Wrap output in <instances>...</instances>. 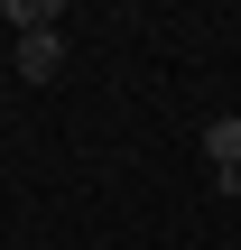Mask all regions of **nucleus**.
<instances>
[{"label":"nucleus","mask_w":241,"mask_h":250,"mask_svg":"<svg viewBox=\"0 0 241 250\" xmlns=\"http://www.w3.org/2000/svg\"><path fill=\"white\" fill-rule=\"evenodd\" d=\"M204 158H214V195H241V111L204 121Z\"/></svg>","instance_id":"1"},{"label":"nucleus","mask_w":241,"mask_h":250,"mask_svg":"<svg viewBox=\"0 0 241 250\" xmlns=\"http://www.w3.org/2000/svg\"><path fill=\"white\" fill-rule=\"evenodd\" d=\"M0 19H9V28H19V37H37V28H46V19H56V9H46V0H9V9H0Z\"/></svg>","instance_id":"3"},{"label":"nucleus","mask_w":241,"mask_h":250,"mask_svg":"<svg viewBox=\"0 0 241 250\" xmlns=\"http://www.w3.org/2000/svg\"><path fill=\"white\" fill-rule=\"evenodd\" d=\"M56 65H65V37H56V28L19 37V56H9V74H19V83H56Z\"/></svg>","instance_id":"2"},{"label":"nucleus","mask_w":241,"mask_h":250,"mask_svg":"<svg viewBox=\"0 0 241 250\" xmlns=\"http://www.w3.org/2000/svg\"><path fill=\"white\" fill-rule=\"evenodd\" d=\"M0 74H9V65H0Z\"/></svg>","instance_id":"4"}]
</instances>
